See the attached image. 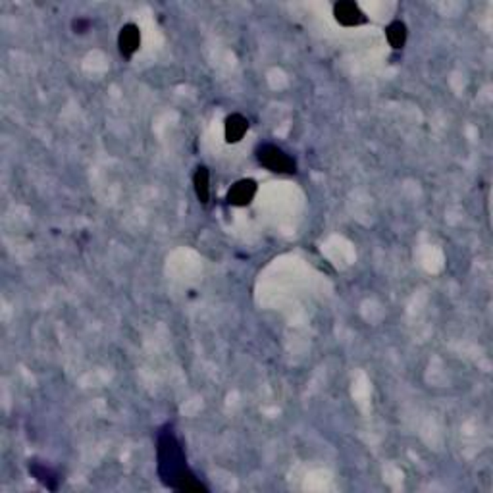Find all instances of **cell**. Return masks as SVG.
<instances>
[{
	"label": "cell",
	"instance_id": "1",
	"mask_svg": "<svg viewBox=\"0 0 493 493\" xmlns=\"http://www.w3.org/2000/svg\"><path fill=\"white\" fill-rule=\"evenodd\" d=\"M158 476L166 487L177 492H208V487L187 466L184 447L174 434L172 424H164L156 436Z\"/></svg>",
	"mask_w": 493,
	"mask_h": 493
},
{
	"label": "cell",
	"instance_id": "2",
	"mask_svg": "<svg viewBox=\"0 0 493 493\" xmlns=\"http://www.w3.org/2000/svg\"><path fill=\"white\" fill-rule=\"evenodd\" d=\"M256 160L274 174H295L297 162L283 148L275 147L272 143H264L256 148Z\"/></svg>",
	"mask_w": 493,
	"mask_h": 493
},
{
	"label": "cell",
	"instance_id": "3",
	"mask_svg": "<svg viewBox=\"0 0 493 493\" xmlns=\"http://www.w3.org/2000/svg\"><path fill=\"white\" fill-rule=\"evenodd\" d=\"M333 16L335 20L345 25V28H357V25H362L367 23L368 18L367 14L359 8L357 2H351V0H341V2H335L333 4Z\"/></svg>",
	"mask_w": 493,
	"mask_h": 493
},
{
	"label": "cell",
	"instance_id": "4",
	"mask_svg": "<svg viewBox=\"0 0 493 493\" xmlns=\"http://www.w3.org/2000/svg\"><path fill=\"white\" fill-rule=\"evenodd\" d=\"M256 182L254 179H239L230 187L226 195L227 205L232 206H249L253 203L254 195H256Z\"/></svg>",
	"mask_w": 493,
	"mask_h": 493
},
{
	"label": "cell",
	"instance_id": "5",
	"mask_svg": "<svg viewBox=\"0 0 493 493\" xmlns=\"http://www.w3.org/2000/svg\"><path fill=\"white\" fill-rule=\"evenodd\" d=\"M118 47H120V52L124 58H131L139 50V47H141V31L135 23H127L120 29Z\"/></svg>",
	"mask_w": 493,
	"mask_h": 493
},
{
	"label": "cell",
	"instance_id": "6",
	"mask_svg": "<svg viewBox=\"0 0 493 493\" xmlns=\"http://www.w3.org/2000/svg\"><path fill=\"white\" fill-rule=\"evenodd\" d=\"M246 131H249V120L243 114H230L226 121H224V137H226V143H230V145L239 143L245 137Z\"/></svg>",
	"mask_w": 493,
	"mask_h": 493
},
{
	"label": "cell",
	"instance_id": "7",
	"mask_svg": "<svg viewBox=\"0 0 493 493\" xmlns=\"http://www.w3.org/2000/svg\"><path fill=\"white\" fill-rule=\"evenodd\" d=\"M193 185H195V193H197V198L206 205L208 198H210V172L206 166H198L195 176H193Z\"/></svg>",
	"mask_w": 493,
	"mask_h": 493
},
{
	"label": "cell",
	"instance_id": "8",
	"mask_svg": "<svg viewBox=\"0 0 493 493\" xmlns=\"http://www.w3.org/2000/svg\"><path fill=\"white\" fill-rule=\"evenodd\" d=\"M386 37H388V42L395 50L403 49L405 42H407V25L401 20L391 21L388 29H386Z\"/></svg>",
	"mask_w": 493,
	"mask_h": 493
},
{
	"label": "cell",
	"instance_id": "9",
	"mask_svg": "<svg viewBox=\"0 0 493 493\" xmlns=\"http://www.w3.org/2000/svg\"><path fill=\"white\" fill-rule=\"evenodd\" d=\"M29 470H31V474H33L41 484H44V486L49 487V489H57V484L50 482V480H57L54 470H50V468H47L44 465H39V463H33V465L29 466Z\"/></svg>",
	"mask_w": 493,
	"mask_h": 493
},
{
	"label": "cell",
	"instance_id": "10",
	"mask_svg": "<svg viewBox=\"0 0 493 493\" xmlns=\"http://www.w3.org/2000/svg\"><path fill=\"white\" fill-rule=\"evenodd\" d=\"M71 28H73L76 33H85V31H89V28H91V21L85 20V18H78V20L71 21Z\"/></svg>",
	"mask_w": 493,
	"mask_h": 493
}]
</instances>
